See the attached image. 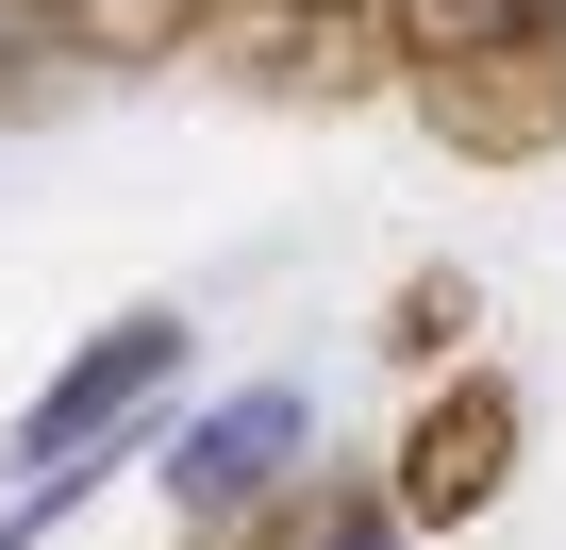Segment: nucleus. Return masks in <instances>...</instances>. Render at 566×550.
Listing matches in <instances>:
<instances>
[{
    "label": "nucleus",
    "instance_id": "nucleus-8",
    "mask_svg": "<svg viewBox=\"0 0 566 550\" xmlns=\"http://www.w3.org/2000/svg\"><path fill=\"white\" fill-rule=\"evenodd\" d=\"M467 318H483L467 267H417V284L384 301V351H400V367H450V334H467Z\"/></svg>",
    "mask_w": 566,
    "mask_h": 550
},
{
    "label": "nucleus",
    "instance_id": "nucleus-3",
    "mask_svg": "<svg viewBox=\"0 0 566 550\" xmlns=\"http://www.w3.org/2000/svg\"><path fill=\"white\" fill-rule=\"evenodd\" d=\"M301 450H317V401H301V384H233V401L167 450V517H184V533H233V517H266L283 484H301Z\"/></svg>",
    "mask_w": 566,
    "mask_h": 550
},
{
    "label": "nucleus",
    "instance_id": "nucleus-6",
    "mask_svg": "<svg viewBox=\"0 0 566 550\" xmlns=\"http://www.w3.org/2000/svg\"><path fill=\"white\" fill-rule=\"evenodd\" d=\"M384 34H400V84H433V68H483V51L566 34V0H384Z\"/></svg>",
    "mask_w": 566,
    "mask_h": 550
},
{
    "label": "nucleus",
    "instance_id": "nucleus-7",
    "mask_svg": "<svg viewBox=\"0 0 566 550\" xmlns=\"http://www.w3.org/2000/svg\"><path fill=\"white\" fill-rule=\"evenodd\" d=\"M200 18H217V0H67V34H84L101 68H150V51H184Z\"/></svg>",
    "mask_w": 566,
    "mask_h": 550
},
{
    "label": "nucleus",
    "instance_id": "nucleus-1",
    "mask_svg": "<svg viewBox=\"0 0 566 550\" xmlns=\"http://www.w3.org/2000/svg\"><path fill=\"white\" fill-rule=\"evenodd\" d=\"M167 384H184V318H167V301L101 318V334H84L67 367H51V401L18 417V484H0V550H18L34 517H67V500H84V467H101V450H117V434H134V417L167 401Z\"/></svg>",
    "mask_w": 566,
    "mask_h": 550
},
{
    "label": "nucleus",
    "instance_id": "nucleus-5",
    "mask_svg": "<svg viewBox=\"0 0 566 550\" xmlns=\"http://www.w3.org/2000/svg\"><path fill=\"white\" fill-rule=\"evenodd\" d=\"M400 101H417V134L467 151V167H549V151H566V34L483 51V68H433V84H400Z\"/></svg>",
    "mask_w": 566,
    "mask_h": 550
},
{
    "label": "nucleus",
    "instance_id": "nucleus-4",
    "mask_svg": "<svg viewBox=\"0 0 566 550\" xmlns=\"http://www.w3.org/2000/svg\"><path fill=\"white\" fill-rule=\"evenodd\" d=\"M516 434H533V417H516V384H500V367H450V384L417 401V434H400V484H384V500H400L417 533H450V517H483V500L516 484Z\"/></svg>",
    "mask_w": 566,
    "mask_h": 550
},
{
    "label": "nucleus",
    "instance_id": "nucleus-9",
    "mask_svg": "<svg viewBox=\"0 0 566 550\" xmlns=\"http://www.w3.org/2000/svg\"><path fill=\"white\" fill-rule=\"evenodd\" d=\"M67 68H101V51L67 34V0H0V101H34V84H67Z\"/></svg>",
    "mask_w": 566,
    "mask_h": 550
},
{
    "label": "nucleus",
    "instance_id": "nucleus-2",
    "mask_svg": "<svg viewBox=\"0 0 566 550\" xmlns=\"http://www.w3.org/2000/svg\"><path fill=\"white\" fill-rule=\"evenodd\" d=\"M200 51H217L250 101H367V84L400 68L384 0H217V18H200Z\"/></svg>",
    "mask_w": 566,
    "mask_h": 550
}]
</instances>
